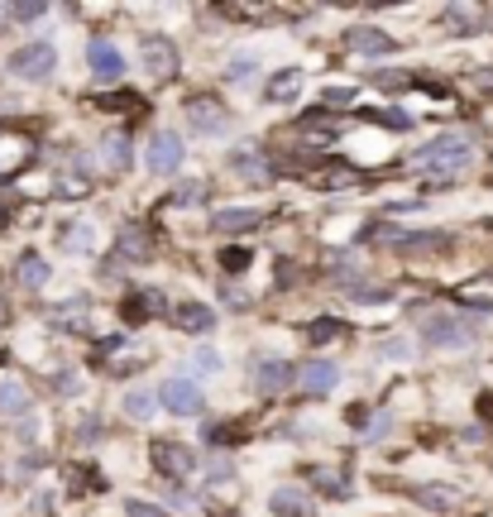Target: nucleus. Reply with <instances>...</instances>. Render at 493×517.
Wrapping results in <instances>:
<instances>
[{
  "mask_svg": "<svg viewBox=\"0 0 493 517\" xmlns=\"http://www.w3.org/2000/svg\"><path fill=\"white\" fill-rule=\"evenodd\" d=\"M417 498L427 503V508H436V513H451V508H455V493H451V489H441V484L417 489Z\"/></svg>",
  "mask_w": 493,
  "mask_h": 517,
  "instance_id": "23",
  "label": "nucleus"
},
{
  "mask_svg": "<svg viewBox=\"0 0 493 517\" xmlns=\"http://www.w3.org/2000/svg\"><path fill=\"white\" fill-rule=\"evenodd\" d=\"M479 417H489V421H493V393L479 397Z\"/></svg>",
  "mask_w": 493,
  "mask_h": 517,
  "instance_id": "36",
  "label": "nucleus"
},
{
  "mask_svg": "<svg viewBox=\"0 0 493 517\" xmlns=\"http://www.w3.org/2000/svg\"><path fill=\"white\" fill-rule=\"evenodd\" d=\"M182 163V139L173 135V129H158L154 139H149V168L154 173H173Z\"/></svg>",
  "mask_w": 493,
  "mask_h": 517,
  "instance_id": "7",
  "label": "nucleus"
},
{
  "mask_svg": "<svg viewBox=\"0 0 493 517\" xmlns=\"http://www.w3.org/2000/svg\"><path fill=\"white\" fill-rule=\"evenodd\" d=\"M302 96V73L297 67H283L273 81H268V101H297Z\"/></svg>",
  "mask_w": 493,
  "mask_h": 517,
  "instance_id": "16",
  "label": "nucleus"
},
{
  "mask_svg": "<svg viewBox=\"0 0 493 517\" xmlns=\"http://www.w3.org/2000/svg\"><path fill=\"white\" fill-rule=\"evenodd\" d=\"M29 407V388L19 379H0V413H25Z\"/></svg>",
  "mask_w": 493,
  "mask_h": 517,
  "instance_id": "19",
  "label": "nucleus"
},
{
  "mask_svg": "<svg viewBox=\"0 0 493 517\" xmlns=\"http://www.w3.org/2000/svg\"><path fill=\"white\" fill-rule=\"evenodd\" d=\"M316 489H326L331 498H345V493H350V484H345L340 469H316Z\"/></svg>",
  "mask_w": 493,
  "mask_h": 517,
  "instance_id": "24",
  "label": "nucleus"
},
{
  "mask_svg": "<svg viewBox=\"0 0 493 517\" xmlns=\"http://www.w3.org/2000/svg\"><path fill=\"white\" fill-rule=\"evenodd\" d=\"M125 517H168L163 508H149V503H125Z\"/></svg>",
  "mask_w": 493,
  "mask_h": 517,
  "instance_id": "32",
  "label": "nucleus"
},
{
  "mask_svg": "<svg viewBox=\"0 0 493 517\" xmlns=\"http://www.w3.org/2000/svg\"><path fill=\"white\" fill-rule=\"evenodd\" d=\"M259 220H264V211H259V206H235V211H220V216H216V230L240 235V230H254Z\"/></svg>",
  "mask_w": 493,
  "mask_h": 517,
  "instance_id": "15",
  "label": "nucleus"
},
{
  "mask_svg": "<svg viewBox=\"0 0 493 517\" xmlns=\"http://www.w3.org/2000/svg\"><path fill=\"white\" fill-rule=\"evenodd\" d=\"M101 111H144V101L135 96V91H125V96H96Z\"/></svg>",
  "mask_w": 493,
  "mask_h": 517,
  "instance_id": "27",
  "label": "nucleus"
},
{
  "mask_svg": "<svg viewBox=\"0 0 493 517\" xmlns=\"http://www.w3.org/2000/svg\"><path fill=\"white\" fill-rule=\"evenodd\" d=\"M154 407H158V397L149 393V388H130V393H125V413H130L135 421L154 417Z\"/></svg>",
  "mask_w": 493,
  "mask_h": 517,
  "instance_id": "20",
  "label": "nucleus"
},
{
  "mask_svg": "<svg viewBox=\"0 0 493 517\" xmlns=\"http://www.w3.org/2000/svg\"><path fill=\"white\" fill-rule=\"evenodd\" d=\"M235 168H240L244 178H264V173H268L264 163H259V158H250V154H235Z\"/></svg>",
  "mask_w": 493,
  "mask_h": 517,
  "instance_id": "30",
  "label": "nucleus"
},
{
  "mask_svg": "<svg viewBox=\"0 0 493 517\" xmlns=\"http://www.w3.org/2000/svg\"><path fill=\"white\" fill-rule=\"evenodd\" d=\"M139 53H144V67H149V77H158V81H168V77H178V49H173L163 34H144V43H139Z\"/></svg>",
  "mask_w": 493,
  "mask_h": 517,
  "instance_id": "3",
  "label": "nucleus"
},
{
  "mask_svg": "<svg viewBox=\"0 0 493 517\" xmlns=\"http://www.w3.org/2000/svg\"><path fill=\"white\" fill-rule=\"evenodd\" d=\"M19 283H25V288H43V283H49V264H43L39 254H25V258H19Z\"/></svg>",
  "mask_w": 493,
  "mask_h": 517,
  "instance_id": "21",
  "label": "nucleus"
},
{
  "mask_svg": "<svg viewBox=\"0 0 493 517\" xmlns=\"http://www.w3.org/2000/svg\"><path fill=\"white\" fill-rule=\"evenodd\" d=\"M87 63H91V73H96L101 81H115V77H125V58L115 53L105 39H96V43H91V49H87Z\"/></svg>",
  "mask_w": 493,
  "mask_h": 517,
  "instance_id": "8",
  "label": "nucleus"
},
{
  "mask_svg": "<svg viewBox=\"0 0 493 517\" xmlns=\"http://www.w3.org/2000/svg\"><path fill=\"white\" fill-rule=\"evenodd\" d=\"M297 379H302L307 393H331V388L340 383V369L331 359H312V364H302V369H297Z\"/></svg>",
  "mask_w": 493,
  "mask_h": 517,
  "instance_id": "9",
  "label": "nucleus"
},
{
  "mask_svg": "<svg viewBox=\"0 0 493 517\" xmlns=\"http://www.w3.org/2000/svg\"><path fill=\"white\" fill-rule=\"evenodd\" d=\"M421 336L431 340V345H469V336H474V326L465 321V316H445V312H436V316H427L421 321Z\"/></svg>",
  "mask_w": 493,
  "mask_h": 517,
  "instance_id": "2",
  "label": "nucleus"
},
{
  "mask_svg": "<svg viewBox=\"0 0 493 517\" xmlns=\"http://www.w3.org/2000/svg\"><path fill=\"white\" fill-rule=\"evenodd\" d=\"M254 77V63H250V58H235V63H230V81H250Z\"/></svg>",
  "mask_w": 493,
  "mask_h": 517,
  "instance_id": "31",
  "label": "nucleus"
},
{
  "mask_svg": "<svg viewBox=\"0 0 493 517\" xmlns=\"http://www.w3.org/2000/svg\"><path fill=\"white\" fill-rule=\"evenodd\" d=\"M326 101H331V105H350V101H355V91H326Z\"/></svg>",
  "mask_w": 493,
  "mask_h": 517,
  "instance_id": "34",
  "label": "nucleus"
},
{
  "mask_svg": "<svg viewBox=\"0 0 493 517\" xmlns=\"http://www.w3.org/2000/svg\"><path fill=\"white\" fill-rule=\"evenodd\" d=\"M154 465L163 469V475H173V479H187L196 469V455L187 451V445H178V441H158L154 445Z\"/></svg>",
  "mask_w": 493,
  "mask_h": 517,
  "instance_id": "6",
  "label": "nucleus"
},
{
  "mask_svg": "<svg viewBox=\"0 0 493 517\" xmlns=\"http://www.w3.org/2000/svg\"><path fill=\"white\" fill-rule=\"evenodd\" d=\"M173 321L182 326V331H211V326H216V312L206 307V302H178V307H173Z\"/></svg>",
  "mask_w": 493,
  "mask_h": 517,
  "instance_id": "11",
  "label": "nucleus"
},
{
  "mask_svg": "<svg viewBox=\"0 0 493 517\" xmlns=\"http://www.w3.org/2000/svg\"><path fill=\"white\" fill-rule=\"evenodd\" d=\"M350 49H355V53H364V58H383V53H393V34L374 29V25H364V29H350Z\"/></svg>",
  "mask_w": 493,
  "mask_h": 517,
  "instance_id": "10",
  "label": "nucleus"
},
{
  "mask_svg": "<svg viewBox=\"0 0 493 517\" xmlns=\"http://www.w3.org/2000/svg\"><path fill=\"white\" fill-rule=\"evenodd\" d=\"M250 264H254V254L244 250V244H240V250H226V254H220V268H226V274H244Z\"/></svg>",
  "mask_w": 493,
  "mask_h": 517,
  "instance_id": "26",
  "label": "nucleus"
},
{
  "mask_svg": "<svg viewBox=\"0 0 493 517\" xmlns=\"http://www.w3.org/2000/svg\"><path fill=\"white\" fill-rule=\"evenodd\" d=\"M0 316H5V307H0Z\"/></svg>",
  "mask_w": 493,
  "mask_h": 517,
  "instance_id": "37",
  "label": "nucleus"
},
{
  "mask_svg": "<svg viewBox=\"0 0 493 517\" xmlns=\"http://www.w3.org/2000/svg\"><path fill=\"white\" fill-rule=\"evenodd\" d=\"M120 254H130V258H149V235L139 230V226H125V230H120Z\"/></svg>",
  "mask_w": 493,
  "mask_h": 517,
  "instance_id": "22",
  "label": "nucleus"
},
{
  "mask_svg": "<svg viewBox=\"0 0 493 517\" xmlns=\"http://www.w3.org/2000/svg\"><path fill=\"white\" fill-rule=\"evenodd\" d=\"M192 364H196L202 374H220V355H216V350H196Z\"/></svg>",
  "mask_w": 493,
  "mask_h": 517,
  "instance_id": "29",
  "label": "nucleus"
},
{
  "mask_svg": "<svg viewBox=\"0 0 493 517\" xmlns=\"http://www.w3.org/2000/svg\"><path fill=\"white\" fill-rule=\"evenodd\" d=\"M469 163V135L455 129V135H436L427 149H421V168L431 173H460Z\"/></svg>",
  "mask_w": 493,
  "mask_h": 517,
  "instance_id": "1",
  "label": "nucleus"
},
{
  "mask_svg": "<svg viewBox=\"0 0 493 517\" xmlns=\"http://www.w3.org/2000/svg\"><path fill=\"white\" fill-rule=\"evenodd\" d=\"M383 355H389V359H407V345H393V340H389V345H383Z\"/></svg>",
  "mask_w": 493,
  "mask_h": 517,
  "instance_id": "35",
  "label": "nucleus"
},
{
  "mask_svg": "<svg viewBox=\"0 0 493 517\" xmlns=\"http://www.w3.org/2000/svg\"><path fill=\"white\" fill-rule=\"evenodd\" d=\"M53 49L49 43H29V49H15L10 53V73H19V77H29V81H43L53 73Z\"/></svg>",
  "mask_w": 493,
  "mask_h": 517,
  "instance_id": "4",
  "label": "nucleus"
},
{
  "mask_svg": "<svg viewBox=\"0 0 493 517\" xmlns=\"http://www.w3.org/2000/svg\"><path fill=\"white\" fill-rule=\"evenodd\" d=\"M154 312H158V297H154V292H135V297H125V302H120V316H125L130 326L149 321Z\"/></svg>",
  "mask_w": 493,
  "mask_h": 517,
  "instance_id": "17",
  "label": "nucleus"
},
{
  "mask_svg": "<svg viewBox=\"0 0 493 517\" xmlns=\"http://www.w3.org/2000/svg\"><path fill=\"white\" fill-rule=\"evenodd\" d=\"M87 316H91V307L81 297H73V302H63V307H53L49 312V321L53 326H73V331H81V326H87Z\"/></svg>",
  "mask_w": 493,
  "mask_h": 517,
  "instance_id": "18",
  "label": "nucleus"
},
{
  "mask_svg": "<svg viewBox=\"0 0 493 517\" xmlns=\"http://www.w3.org/2000/svg\"><path fill=\"white\" fill-rule=\"evenodd\" d=\"M268 508H273V517H312V498L302 489H278Z\"/></svg>",
  "mask_w": 493,
  "mask_h": 517,
  "instance_id": "13",
  "label": "nucleus"
},
{
  "mask_svg": "<svg viewBox=\"0 0 493 517\" xmlns=\"http://www.w3.org/2000/svg\"><path fill=\"white\" fill-rule=\"evenodd\" d=\"M105 163H111V168H130V144H125L120 135L105 139Z\"/></svg>",
  "mask_w": 493,
  "mask_h": 517,
  "instance_id": "25",
  "label": "nucleus"
},
{
  "mask_svg": "<svg viewBox=\"0 0 493 517\" xmlns=\"http://www.w3.org/2000/svg\"><path fill=\"white\" fill-rule=\"evenodd\" d=\"M187 120H192V129H202V135H220L226 129V115H220L216 101H192L187 105Z\"/></svg>",
  "mask_w": 493,
  "mask_h": 517,
  "instance_id": "14",
  "label": "nucleus"
},
{
  "mask_svg": "<svg viewBox=\"0 0 493 517\" xmlns=\"http://www.w3.org/2000/svg\"><path fill=\"white\" fill-rule=\"evenodd\" d=\"M10 15H15V19H39V15H43V5H15Z\"/></svg>",
  "mask_w": 493,
  "mask_h": 517,
  "instance_id": "33",
  "label": "nucleus"
},
{
  "mask_svg": "<svg viewBox=\"0 0 493 517\" xmlns=\"http://www.w3.org/2000/svg\"><path fill=\"white\" fill-rule=\"evenodd\" d=\"M312 340H335V336H345V321H331V316H321V321H312Z\"/></svg>",
  "mask_w": 493,
  "mask_h": 517,
  "instance_id": "28",
  "label": "nucleus"
},
{
  "mask_svg": "<svg viewBox=\"0 0 493 517\" xmlns=\"http://www.w3.org/2000/svg\"><path fill=\"white\" fill-rule=\"evenodd\" d=\"M292 379H297V369H292L288 359H264L259 364V393H283V388H292Z\"/></svg>",
  "mask_w": 493,
  "mask_h": 517,
  "instance_id": "12",
  "label": "nucleus"
},
{
  "mask_svg": "<svg viewBox=\"0 0 493 517\" xmlns=\"http://www.w3.org/2000/svg\"><path fill=\"white\" fill-rule=\"evenodd\" d=\"M163 407L178 413V417H196L202 413V393H196L192 379H168L163 383Z\"/></svg>",
  "mask_w": 493,
  "mask_h": 517,
  "instance_id": "5",
  "label": "nucleus"
}]
</instances>
